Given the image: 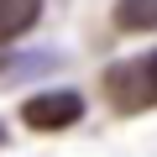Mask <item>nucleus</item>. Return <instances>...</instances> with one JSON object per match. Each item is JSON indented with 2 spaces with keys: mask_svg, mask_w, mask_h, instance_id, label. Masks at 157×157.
I'll use <instances>...</instances> for the list:
<instances>
[{
  "mask_svg": "<svg viewBox=\"0 0 157 157\" xmlns=\"http://www.w3.org/2000/svg\"><path fill=\"white\" fill-rule=\"evenodd\" d=\"M105 100H110L121 115L152 110V105H157V52H152V58L115 63V68L105 73Z\"/></svg>",
  "mask_w": 157,
  "mask_h": 157,
  "instance_id": "obj_1",
  "label": "nucleus"
},
{
  "mask_svg": "<svg viewBox=\"0 0 157 157\" xmlns=\"http://www.w3.org/2000/svg\"><path fill=\"white\" fill-rule=\"evenodd\" d=\"M21 121L32 131H68L73 121H84V94L78 89H42L21 105Z\"/></svg>",
  "mask_w": 157,
  "mask_h": 157,
  "instance_id": "obj_2",
  "label": "nucleus"
},
{
  "mask_svg": "<svg viewBox=\"0 0 157 157\" xmlns=\"http://www.w3.org/2000/svg\"><path fill=\"white\" fill-rule=\"evenodd\" d=\"M42 16V0H0V42H16Z\"/></svg>",
  "mask_w": 157,
  "mask_h": 157,
  "instance_id": "obj_3",
  "label": "nucleus"
},
{
  "mask_svg": "<svg viewBox=\"0 0 157 157\" xmlns=\"http://www.w3.org/2000/svg\"><path fill=\"white\" fill-rule=\"evenodd\" d=\"M115 26L121 32H157V0H121Z\"/></svg>",
  "mask_w": 157,
  "mask_h": 157,
  "instance_id": "obj_4",
  "label": "nucleus"
},
{
  "mask_svg": "<svg viewBox=\"0 0 157 157\" xmlns=\"http://www.w3.org/2000/svg\"><path fill=\"white\" fill-rule=\"evenodd\" d=\"M0 136H6V131H0Z\"/></svg>",
  "mask_w": 157,
  "mask_h": 157,
  "instance_id": "obj_5",
  "label": "nucleus"
}]
</instances>
